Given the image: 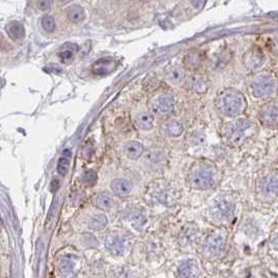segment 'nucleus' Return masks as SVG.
<instances>
[{"instance_id": "f257e3e1", "label": "nucleus", "mask_w": 278, "mask_h": 278, "mask_svg": "<svg viewBox=\"0 0 278 278\" xmlns=\"http://www.w3.org/2000/svg\"><path fill=\"white\" fill-rule=\"evenodd\" d=\"M216 109L226 117L241 116L247 109V100L242 92L233 88L221 90L215 99Z\"/></svg>"}, {"instance_id": "f03ea898", "label": "nucleus", "mask_w": 278, "mask_h": 278, "mask_svg": "<svg viewBox=\"0 0 278 278\" xmlns=\"http://www.w3.org/2000/svg\"><path fill=\"white\" fill-rule=\"evenodd\" d=\"M248 89L256 99H271L278 93V77L272 71L258 72L250 79Z\"/></svg>"}, {"instance_id": "7ed1b4c3", "label": "nucleus", "mask_w": 278, "mask_h": 278, "mask_svg": "<svg viewBox=\"0 0 278 278\" xmlns=\"http://www.w3.org/2000/svg\"><path fill=\"white\" fill-rule=\"evenodd\" d=\"M218 171L212 161L203 160L193 167L188 177V183L196 190H207L213 188L217 180Z\"/></svg>"}, {"instance_id": "20e7f679", "label": "nucleus", "mask_w": 278, "mask_h": 278, "mask_svg": "<svg viewBox=\"0 0 278 278\" xmlns=\"http://www.w3.org/2000/svg\"><path fill=\"white\" fill-rule=\"evenodd\" d=\"M256 133V124L246 118L229 122L224 127V138L228 145L238 147Z\"/></svg>"}, {"instance_id": "39448f33", "label": "nucleus", "mask_w": 278, "mask_h": 278, "mask_svg": "<svg viewBox=\"0 0 278 278\" xmlns=\"http://www.w3.org/2000/svg\"><path fill=\"white\" fill-rule=\"evenodd\" d=\"M235 204L227 199H218L208 208V216L215 222H225L233 218Z\"/></svg>"}, {"instance_id": "423d86ee", "label": "nucleus", "mask_w": 278, "mask_h": 278, "mask_svg": "<svg viewBox=\"0 0 278 278\" xmlns=\"http://www.w3.org/2000/svg\"><path fill=\"white\" fill-rule=\"evenodd\" d=\"M258 121L267 128H275L278 126V104L270 101L261 105L258 111Z\"/></svg>"}, {"instance_id": "0eeeda50", "label": "nucleus", "mask_w": 278, "mask_h": 278, "mask_svg": "<svg viewBox=\"0 0 278 278\" xmlns=\"http://www.w3.org/2000/svg\"><path fill=\"white\" fill-rule=\"evenodd\" d=\"M243 61L244 65L249 71L256 72L258 71L259 69L265 65L266 56L264 51H262L258 46H252V47L244 55Z\"/></svg>"}, {"instance_id": "6e6552de", "label": "nucleus", "mask_w": 278, "mask_h": 278, "mask_svg": "<svg viewBox=\"0 0 278 278\" xmlns=\"http://www.w3.org/2000/svg\"><path fill=\"white\" fill-rule=\"evenodd\" d=\"M226 244V236L220 230H216L207 237L204 247L207 253L216 256L223 251Z\"/></svg>"}, {"instance_id": "1a4fd4ad", "label": "nucleus", "mask_w": 278, "mask_h": 278, "mask_svg": "<svg viewBox=\"0 0 278 278\" xmlns=\"http://www.w3.org/2000/svg\"><path fill=\"white\" fill-rule=\"evenodd\" d=\"M258 191L265 197L278 195V173H272L261 179L258 184Z\"/></svg>"}, {"instance_id": "9d476101", "label": "nucleus", "mask_w": 278, "mask_h": 278, "mask_svg": "<svg viewBox=\"0 0 278 278\" xmlns=\"http://www.w3.org/2000/svg\"><path fill=\"white\" fill-rule=\"evenodd\" d=\"M118 61L114 58H102L97 60L91 67V72L96 76H105L117 69Z\"/></svg>"}, {"instance_id": "9b49d317", "label": "nucleus", "mask_w": 278, "mask_h": 278, "mask_svg": "<svg viewBox=\"0 0 278 278\" xmlns=\"http://www.w3.org/2000/svg\"><path fill=\"white\" fill-rule=\"evenodd\" d=\"M174 109V98L170 94H163L157 97L151 103V111L156 115H167Z\"/></svg>"}, {"instance_id": "f8f14e48", "label": "nucleus", "mask_w": 278, "mask_h": 278, "mask_svg": "<svg viewBox=\"0 0 278 278\" xmlns=\"http://www.w3.org/2000/svg\"><path fill=\"white\" fill-rule=\"evenodd\" d=\"M105 248L113 256H121L126 249V238L119 234H112L105 238Z\"/></svg>"}, {"instance_id": "ddd939ff", "label": "nucleus", "mask_w": 278, "mask_h": 278, "mask_svg": "<svg viewBox=\"0 0 278 278\" xmlns=\"http://www.w3.org/2000/svg\"><path fill=\"white\" fill-rule=\"evenodd\" d=\"M200 272L199 265L195 259H187L182 261L177 269L179 278H197Z\"/></svg>"}, {"instance_id": "4468645a", "label": "nucleus", "mask_w": 278, "mask_h": 278, "mask_svg": "<svg viewBox=\"0 0 278 278\" xmlns=\"http://www.w3.org/2000/svg\"><path fill=\"white\" fill-rule=\"evenodd\" d=\"M76 270L75 258L72 256H65L60 258V271L63 278H73Z\"/></svg>"}, {"instance_id": "2eb2a0df", "label": "nucleus", "mask_w": 278, "mask_h": 278, "mask_svg": "<svg viewBox=\"0 0 278 278\" xmlns=\"http://www.w3.org/2000/svg\"><path fill=\"white\" fill-rule=\"evenodd\" d=\"M77 51H79V45L75 43H66L60 47L58 56L61 63L70 64L73 61Z\"/></svg>"}, {"instance_id": "dca6fc26", "label": "nucleus", "mask_w": 278, "mask_h": 278, "mask_svg": "<svg viewBox=\"0 0 278 278\" xmlns=\"http://www.w3.org/2000/svg\"><path fill=\"white\" fill-rule=\"evenodd\" d=\"M187 84L190 90L194 91L196 93H201V94H203V93H205L208 90L207 80L203 76L198 74L191 75L188 79Z\"/></svg>"}, {"instance_id": "f3484780", "label": "nucleus", "mask_w": 278, "mask_h": 278, "mask_svg": "<svg viewBox=\"0 0 278 278\" xmlns=\"http://www.w3.org/2000/svg\"><path fill=\"white\" fill-rule=\"evenodd\" d=\"M111 189L115 194L125 196L128 195L133 190V183L125 179H116L111 182Z\"/></svg>"}, {"instance_id": "a211bd4d", "label": "nucleus", "mask_w": 278, "mask_h": 278, "mask_svg": "<svg viewBox=\"0 0 278 278\" xmlns=\"http://www.w3.org/2000/svg\"><path fill=\"white\" fill-rule=\"evenodd\" d=\"M6 33L13 39L14 41H21L25 36V29L20 22L18 21H12L7 23L5 27Z\"/></svg>"}, {"instance_id": "6ab92c4d", "label": "nucleus", "mask_w": 278, "mask_h": 278, "mask_svg": "<svg viewBox=\"0 0 278 278\" xmlns=\"http://www.w3.org/2000/svg\"><path fill=\"white\" fill-rule=\"evenodd\" d=\"M161 131L168 137H179L183 133V127L179 121L169 120L161 126Z\"/></svg>"}, {"instance_id": "aec40b11", "label": "nucleus", "mask_w": 278, "mask_h": 278, "mask_svg": "<svg viewBox=\"0 0 278 278\" xmlns=\"http://www.w3.org/2000/svg\"><path fill=\"white\" fill-rule=\"evenodd\" d=\"M124 152L129 159H136L142 156L144 152V146L137 141H129L124 145Z\"/></svg>"}, {"instance_id": "412c9836", "label": "nucleus", "mask_w": 278, "mask_h": 278, "mask_svg": "<svg viewBox=\"0 0 278 278\" xmlns=\"http://www.w3.org/2000/svg\"><path fill=\"white\" fill-rule=\"evenodd\" d=\"M68 19L73 23H79L84 18L83 9L79 4H72L68 7L67 11Z\"/></svg>"}, {"instance_id": "4be33fe9", "label": "nucleus", "mask_w": 278, "mask_h": 278, "mask_svg": "<svg viewBox=\"0 0 278 278\" xmlns=\"http://www.w3.org/2000/svg\"><path fill=\"white\" fill-rule=\"evenodd\" d=\"M136 124L143 130L151 129L153 126V117L149 113H140L136 117Z\"/></svg>"}, {"instance_id": "5701e85b", "label": "nucleus", "mask_w": 278, "mask_h": 278, "mask_svg": "<svg viewBox=\"0 0 278 278\" xmlns=\"http://www.w3.org/2000/svg\"><path fill=\"white\" fill-rule=\"evenodd\" d=\"M95 201H96V205L99 208H101V210H110V208L113 206V203H114V200H113L112 196L106 192L100 193V194H98Z\"/></svg>"}, {"instance_id": "b1692460", "label": "nucleus", "mask_w": 278, "mask_h": 278, "mask_svg": "<svg viewBox=\"0 0 278 278\" xmlns=\"http://www.w3.org/2000/svg\"><path fill=\"white\" fill-rule=\"evenodd\" d=\"M130 221L135 227L141 228L147 222V218H146V215L142 210H135L130 215Z\"/></svg>"}, {"instance_id": "393cba45", "label": "nucleus", "mask_w": 278, "mask_h": 278, "mask_svg": "<svg viewBox=\"0 0 278 278\" xmlns=\"http://www.w3.org/2000/svg\"><path fill=\"white\" fill-rule=\"evenodd\" d=\"M106 224H107L106 216L103 214H97L91 218L89 225L92 229L99 230V229H103L106 226Z\"/></svg>"}, {"instance_id": "a878e982", "label": "nucleus", "mask_w": 278, "mask_h": 278, "mask_svg": "<svg viewBox=\"0 0 278 278\" xmlns=\"http://www.w3.org/2000/svg\"><path fill=\"white\" fill-rule=\"evenodd\" d=\"M167 75L169 77V79L171 80L174 83H179L181 82L184 77H185V73L184 70L179 67H172L170 68L169 70L167 71Z\"/></svg>"}, {"instance_id": "bb28decb", "label": "nucleus", "mask_w": 278, "mask_h": 278, "mask_svg": "<svg viewBox=\"0 0 278 278\" xmlns=\"http://www.w3.org/2000/svg\"><path fill=\"white\" fill-rule=\"evenodd\" d=\"M183 63L189 69H196L201 64V56L198 52H191L184 58Z\"/></svg>"}, {"instance_id": "cd10ccee", "label": "nucleus", "mask_w": 278, "mask_h": 278, "mask_svg": "<svg viewBox=\"0 0 278 278\" xmlns=\"http://www.w3.org/2000/svg\"><path fill=\"white\" fill-rule=\"evenodd\" d=\"M81 181L87 187H92L97 182V174L93 170H87L81 175Z\"/></svg>"}, {"instance_id": "c85d7f7f", "label": "nucleus", "mask_w": 278, "mask_h": 278, "mask_svg": "<svg viewBox=\"0 0 278 278\" xmlns=\"http://www.w3.org/2000/svg\"><path fill=\"white\" fill-rule=\"evenodd\" d=\"M41 25L46 30V32L51 33L56 28V22L50 15H44L41 19Z\"/></svg>"}, {"instance_id": "c756f323", "label": "nucleus", "mask_w": 278, "mask_h": 278, "mask_svg": "<svg viewBox=\"0 0 278 278\" xmlns=\"http://www.w3.org/2000/svg\"><path fill=\"white\" fill-rule=\"evenodd\" d=\"M267 49L271 55L278 59V37H273L267 41Z\"/></svg>"}, {"instance_id": "7c9ffc66", "label": "nucleus", "mask_w": 278, "mask_h": 278, "mask_svg": "<svg viewBox=\"0 0 278 278\" xmlns=\"http://www.w3.org/2000/svg\"><path fill=\"white\" fill-rule=\"evenodd\" d=\"M205 141V136L202 133H193L189 137V142L191 145H199Z\"/></svg>"}, {"instance_id": "2f4dec72", "label": "nucleus", "mask_w": 278, "mask_h": 278, "mask_svg": "<svg viewBox=\"0 0 278 278\" xmlns=\"http://www.w3.org/2000/svg\"><path fill=\"white\" fill-rule=\"evenodd\" d=\"M68 167H69V159L61 158L60 159V160L58 161V172L60 175L64 176L66 175L67 171H68Z\"/></svg>"}, {"instance_id": "473e14b6", "label": "nucleus", "mask_w": 278, "mask_h": 278, "mask_svg": "<svg viewBox=\"0 0 278 278\" xmlns=\"http://www.w3.org/2000/svg\"><path fill=\"white\" fill-rule=\"evenodd\" d=\"M38 6H39V9H40V10L46 11V10L50 9L51 2H50V1H42V2H39V3H38Z\"/></svg>"}, {"instance_id": "72a5a7b5", "label": "nucleus", "mask_w": 278, "mask_h": 278, "mask_svg": "<svg viewBox=\"0 0 278 278\" xmlns=\"http://www.w3.org/2000/svg\"><path fill=\"white\" fill-rule=\"evenodd\" d=\"M60 187V181L58 179H53L51 184H50V189L52 192H56Z\"/></svg>"}, {"instance_id": "f704fd0d", "label": "nucleus", "mask_w": 278, "mask_h": 278, "mask_svg": "<svg viewBox=\"0 0 278 278\" xmlns=\"http://www.w3.org/2000/svg\"><path fill=\"white\" fill-rule=\"evenodd\" d=\"M273 246H274V248L276 250H278V235L274 238V240H273Z\"/></svg>"}, {"instance_id": "c9c22d12", "label": "nucleus", "mask_w": 278, "mask_h": 278, "mask_svg": "<svg viewBox=\"0 0 278 278\" xmlns=\"http://www.w3.org/2000/svg\"><path fill=\"white\" fill-rule=\"evenodd\" d=\"M192 4H194V5H197V7L199 9L200 6H203L204 5V2H199V1H194V2H192Z\"/></svg>"}]
</instances>
